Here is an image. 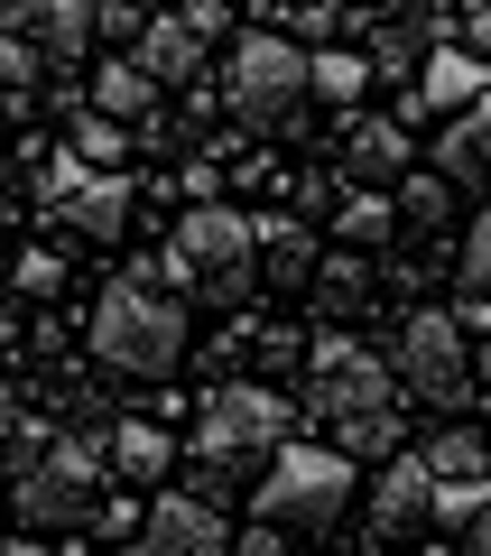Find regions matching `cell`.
Listing matches in <instances>:
<instances>
[{"mask_svg": "<svg viewBox=\"0 0 491 556\" xmlns=\"http://www.w3.org/2000/svg\"><path fill=\"white\" fill-rule=\"evenodd\" d=\"M306 399H315V417L335 427V455L353 464V455H390L408 427H399V380L380 371V353L372 343H353V334H325L306 353Z\"/></svg>", "mask_w": 491, "mask_h": 556, "instance_id": "6da1fadb", "label": "cell"}, {"mask_svg": "<svg viewBox=\"0 0 491 556\" xmlns=\"http://www.w3.org/2000/svg\"><path fill=\"white\" fill-rule=\"evenodd\" d=\"M93 353H102V371H121V380H167L186 362V306L158 298L139 269L112 278L102 306H93Z\"/></svg>", "mask_w": 491, "mask_h": 556, "instance_id": "7a4b0ae2", "label": "cell"}, {"mask_svg": "<svg viewBox=\"0 0 491 556\" xmlns=\"http://www.w3.org/2000/svg\"><path fill=\"white\" fill-rule=\"evenodd\" d=\"M343 501H353V464L335 455V445H278L269 455V482L251 492V519L278 538H315V529H335Z\"/></svg>", "mask_w": 491, "mask_h": 556, "instance_id": "3957f363", "label": "cell"}, {"mask_svg": "<svg viewBox=\"0 0 491 556\" xmlns=\"http://www.w3.org/2000/svg\"><path fill=\"white\" fill-rule=\"evenodd\" d=\"M167 260H177L186 298H204V306H251V288H260L251 214H232V204H196L177 223V241H167Z\"/></svg>", "mask_w": 491, "mask_h": 556, "instance_id": "277c9868", "label": "cell"}, {"mask_svg": "<svg viewBox=\"0 0 491 556\" xmlns=\"http://www.w3.org/2000/svg\"><path fill=\"white\" fill-rule=\"evenodd\" d=\"M93 492H102V437H56L20 464L10 510L28 529H75V519H93Z\"/></svg>", "mask_w": 491, "mask_h": 556, "instance_id": "5b68a950", "label": "cell"}, {"mask_svg": "<svg viewBox=\"0 0 491 556\" xmlns=\"http://www.w3.org/2000/svg\"><path fill=\"white\" fill-rule=\"evenodd\" d=\"M288 427H297V408L278 390L232 380V390H214V408H204V427H196V464L204 473H232V464H251V455H278Z\"/></svg>", "mask_w": 491, "mask_h": 556, "instance_id": "8992f818", "label": "cell"}, {"mask_svg": "<svg viewBox=\"0 0 491 556\" xmlns=\"http://www.w3.org/2000/svg\"><path fill=\"white\" fill-rule=\"evenodd\" d=\"M297 93H306V47H288V38H241L232 47L223 102H232L241 130H278V121L297 112Z\"/></svg>", "mask_w": 491, "mask_h": 556, "instance_id": "52a82bcc", "label": "cell"}, {"mask_svg": "<svg viewBox=\"0 0 491 556\" xmlns=\"http://www.w3.org/2000/svg\"><path fill=\"white\" fill-rule=\"evenodd\" d=\"M399 380H408L427 408H464L473 399V343L445 306H417L408 334H399Z\"/></svg>", "mask_w": 491, "mask_h": 556, "instance_id": "ba28073f", "label": "cell"}, {"mask_svg": "<svg viewBox=\"0 0 491 556\" xmlns=\"http://www.w3.org/2000/svg\"><path fill=\"white\" fill-rule=\"evenodd\" d=\"M56 214L75 223L84 241H121V232H130V186H121V177H84V167L65 159L56 167Z\"/></svg>", "mask_w": 491, "mask_h": 556, "instance_id": "9c48e42d", "label": "cell"}, {"mask_svg": "<svg viewBox=\"0 0 491 556\" xmlns=\"http://www.w3.org/2000/svg\"><path fill=\"white\" fill-rule=\"evenodd\" d=\"M130 556H232V547H223V519L204 510L196 492H177V501L149 510V529L130 538Z\"/></svg>", "mask_w": 491, "mask_h": 556, "instance_id": "30bf717a", "label": "cell"}, {"mask_svg": "<svg viewBox=\"0 0 491 556\" xmlns=\"http://www.w3.org/2000/svg\"><path fill=\"white\" fill-rule=\"evenodd\" d=\"M0 28L38 47V65H47V56H84V47H93V10H84V0H20V10H0Z\"/></svg>", "mask_w": 491, "mask_h": 556, "instance_id": "8fae6325", "label": "cell"}, {"mask_svg": "<svg viewBox=\"0 0 491 556\" xmlns=\"http://www.w3.org/2000/svg\"><path fill=\"white\" fill-rule=\"evenodd\" d=\"M251 251H260V278H278V288H306V278H315V232L297 214H260L251 223Z\"/></svg>", "mask_w": 491, "mask_h": 556, "instance_id": "7c38bea8", "label": "cell"}, {"mask_svg": "<svg viewBox=\"0 0 491 556\" xmlns=\"http://www.w3.org/2000/svg\"><path fill=\"white\" fill-rule=\"evenodd\" d=\"M427 501H436V482H427V464H417V455H399L390 473L372 482V529H380V538H399V529H417V519H427Z\"/></svg>", "mask_w": 491, "mask_h": 556, "instance_id": "4fadbf2b", "label": "cell"}, {"mask_svg": "<svg viewBox=\"0 0 491 556\" xmlns=\"http://www.w3.org/2000/svg\"><path fill=\"white\" fill-rule=\"evenodd\" d=\"M130 65L167 93V84H196V75H204V47L186 38L177 20H149V28H139V47H130Z\"/></svg>", "mask_w": 491, "mask_h": 556, "instance_id": "5bb4252c", "label": "cell"}, {"mask_svg": "<svg viewBox=\"0 0 491 556\" xmlns=\"http://www.w3.org/2000/svg\"><path fill=\"white\" fill-rule=\"evenodd\" d=\"M436 177H445V186L491 177V93L473 102L464 121H445V139H436Z\"/></svg>", "mask_w": 491, "mask_h": 556, "instance_id": "9a60e30c", "label": "cell"}, {"mask_svg": "<svg viewBox=\"0 0 491 556\" xmlns=\"http://www.w3.org/2000/svg\"><path fill=\"white\" fill-rule=\"evenodd\" d=\"M417 93H427L436 112H473V102L491 93V65L464 56V47H427V75H417Z\"/></svg>", "mask_w": 491, "mask_h": 556, "instance_id": "2e32d148", "label": "cell"}, {"mask_svg": "<svg viewBox=\"0 0 491 556\" xmlns=\"http://www.w3.org/2000/svg\"><path fill=\"white\" fill-rule=\"evenodd\" d=\"M93 121H112V130H130V121H139V130H149V121H158V84L139 75L130 56H112L93 75Z\"/></svg>", "mask_w": 491, "mask_h": 556, "instance_id": "e0dca14e", "label": "cell"}, {"mask_svg": "<svg viewBox=\"0 0 491 556\" xmlns=\"http://www.w3.org/2000/svg\"><path fill=\"white\" fill-rule=\"evenodd\" d=\"M102 464H121L130 482H158L167 464H177V437H158V427H139V417H130V427L102 437Z\"/></svg>", "mask_w": 491, "mask_h": 556, "instance_id": "ac0fdd59", "label": "cell"}, {"mask_svg": "<svg viewBox=\"0 0 491 556\" xmlns=\"http://www.w3.org/2000/svg\"><path fill=\"white\" fill-rule=\"evenodd\" d=\"M362 84H372V65H362L353 47H306V93H325V102H362Z\"/></svg>", "mask_w": 491, "mask_h": 556, "instance_id": "d6986e66", "label": "cell"}, {"mask_svg": "<svg viewBox=\"0 0 491 556\" xmlns=\"http://www.w3.org/2000/svg\"><path fill=\"white\" fill-rule=\"evenodd\" d=\"M335 232L353 241V251H372V241L399 232V214H390V195H380V186H353V195L335 204Z\"/></svg>", "mask_w": 491, "mask_h": 556, "instance_id": "ffe728a7", "label": "cell"}, {"mask_svg": "<svg viewBox=\"0 0 491 556\" xmlns=\"http://www.w3.org/2000/svg\"><path fill=\"white\" fill-rule=\"evenodd\" d=\"M399 167H408V139H399L390 121H362V130H353V177L380 186V177H399Z\"/></svg>", "mask_w": 491, "mask_h": 556, "instance_id": "44dd1931", "label": "cell"}, {"mask_svg": "<svg viewBox=\"0 0 491 556\" xmlns=\"http://www.w3.org/2000/svg\"><path fill=\"white\" fill-rule=\"evenodd\" d=\"M417 464H427V482H482V437L473 427H445Z\"/></svg>", "mask_w": 491, "mask_h": 556, "instance_id": "7402d4cb", "label": "cell"}, {"mask_svg": "<svg viewBox=\"0 0 491 556\" xmlns=\"http://www.w3.org/2000/svg\"><path fill=\"white\" fill-rule=\"evenodd\" d=\"M315 298L335 316H353V306H372V269L362 260H315Z\"/></svg>", "mask_w": 491, "mask_h": 556, "instance_id": "603a6c76", "label": "cell"}, {"mask_svg": "<svg viewBox=\"0 0 491 556\" xmlns=\"http://www.w3.org/2000/svg\"><path fill=\"white\" fill-rule=\"evenodd\" d=\"M390 214L408 223V232H436V223L454 214V204H445V177H408V186L390 195Z\"/></svg>", "mask_w": 491, "mask_h": 556, "instance_id": "cb8c5ba5", "label": "cell"}, {"mask_svg": "<svg viewBox=\"0 0 491 556\" xmlns=\"http://www.w3.org/2000/svg\"><path fill=\"white\" fill-rule=\"evenodd\" d=\"M482 501H491V482H436L427 519H445V529H473V519H482Z\"/></svg>", "mask_w": 491, "mask_h": 556, "instance_id": "d4e9b609", "label": "cell"}, {"mask_svg": "<svg viewBox=\"0 0 491 556\" xmlns=\"http://www.w3.org/2000/svg\"><path fill=\"white\" fill-rule=\"evenodd\" d=\"M112 159H121L112 121H75V167H84V177H112Z\"/></svg>", "mask_w": 491, "mask_h": 556, "instance_id": "484cf974", "label": "cell"}, {"mask_svg": "<svg viewBox=\"0 0 491 556\" xmlns=\"http://www.w3.org/2000/svg\"><path fill=\"white\" fill-rule=\"evenodd\" d=\"M47 65H38V47L28 38H10V28H0V93H28V84H38Z\"/></svg>", "mask_w": 491, "mask_h": 556, "instance_id": "4316f807", "label": "cell"}, {"mask_svg": "<svg viewBox=\"0 0 491 556\" xmlns=\"http://www.w3.org/2000/svg\"><path fill=\"white\" fill-rule=\"evenodd\" d=\"M464 288H473V298L491 306V214L473 223V241H464Z\"/></svg>", "mask_w": 491, "mask_h": 556, "instance_id": "83f0119b", "label": "cell"}, {"mask_svg": "<svg viewBox=\"0 0 491 556\" xmlns=\"http://www.w3.org/2000/svg\"><path fill=\"white\" fill-rule=\"evenodd\" d=\"M139 28H149V10H130V0H102L93 10V38H130L139 47Z\"/></svg>", "mask_w": 491, "mask_h": 556, "instance_id": "f1b7e54d", "label": "cell"}, {"mask_svg": "<svg viewBox=\"0 0 491 556\" xmlns=\"http://www.w3.org/2000/svg\"><path fill=\"white\" fill-rule=\"evenodd\" d=\"M20 288H28V298H56V260L28 251V260H20Z\"/></svg>", "mask_w": 491, "mask_h": 556, "instance_id": "f546056e", "label": "cell"}, {"mask_svg": "<svg viewBox=\"0 0 491 556\" xmlns=\"http://www.w3.org/2000/svg\"><path fill=\"white\" fill-rule=\"evenodd\" d=\"M232 556H288V538H278V529H260V519H251V529H241V547Z\"/></svg>", "mask_w": 491, "mask_h": 556, "instance_id": "4dcf8cb0", "label": "cell"}, {"mask_svg": "<svg viewBox=\"0 0 491 556\" xmlns=\"http://www.w3.org/2000/svg\"><path fill=\"white\" fill-rule=\"evenodd\" d=\"M464 547H473V556H491V501H482V519L464 529Z\"/></svg>", "mask_w": 491, "mask_h": 556, "instance_id": "1f68e13d", "label": "cell"}, {"mask_svg": "<svg viewBox=\"0 0 491 556\" xmlns=\"http://www.w3.org/2000/svg\"><path fill=\"white\" fill-rule=\"evenodd\" d=\"M464 28H473V47H482V65H491V10H473Z\"/></svg>", "mask_w": 491, "mask_h": 556, "instance_id": "d6a6232c", "label": "cell"}, {"mask_svg": "<svg viewBox=\"0 0 491 556\" xmlns=\"http://www.w3.org/2000/svg\"><path fill=\"white\" fill-rule=\"evenodd\" d=\"M0 556H47V547H38V538H0Z\"/></svg>", "mask_w": 491, "mask_h": 556, "instance_id": "836d02e7", "label": "cell"}, {"mask_svg": "<svg viewBox=\"0 0 491 556\" xmlns=\"http://www.w3.org/2000/svg\"><path fill=\"white\" fill-rule=\"evenodd\" d=\"M473 390H482V399H491V343H482V362H473Z\"/></svg>", "mask_w": 491, "mask_h": 556, "instance_id": "e575fe53", "label": "cell"}, {"mask_svg": "<svg viewBox=\"0 0 491 556\" xmlns=\"http://www.w3.org/2000/svg\"><path fill=\"white\" fill-rule=\"evenodd\" d=\"M10 343H20V316H10V306H0V353H10Z\"/></svg>", "mask_w": 491, "mask_h": 556, "instance_id": "d590c367", "label": "cell"}, {"mask_svg": "<svg viewBox=\"0 0 491 556\" xmlns=\"http://www.w3.org/2000/svg\"><path fill=\"white\" fill-rule=\"evenodd\" d=\"M0 241H10V204H0Z\"/></svg>", "mask_w": 491, "mask_h": 556, "instance_id": "8d00e7d4", "label": "cell"}]
</instances>
